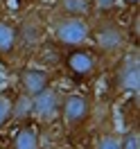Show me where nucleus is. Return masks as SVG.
<instances>
[{
  "mask_svg": "<svg viewBox=\"0 0 140 149\" xmlns=\"http://www.w3.org/2000/svg\"><path fill=\"white\" fill-rule=\"evenodd\" d=\"M18 52V36H16V23L0 18V56L11 59Z\"/></svg>",
  "mask_w": 140,
  "mask_h": 149,
  "instance_id": "9",
  "label": "nucleus"
},
{
  "mask_svg": "<svg viewBox=\"0 0 140 149\" xmlns=\"http://www.w3.org/2000/svg\"><path fill=\"white\" fill-rule=\"evenodd\" d=\"M7 149H41V140H38L36 129H32L27 124H23L14 136Z\"/></svg>",
  "mask_w": 140,
  "mask_h": 149,
  "instance_id": "10",
  "label": "nucleus"
},
{
  "mask_svg": "<svg viewBox=\"0 0 140 149\" xmlns=\"http://www.w3.org/2000/svg\"><path fill=\"white\" fill-rule=\"evenodd\" d=\"M91 38L95 43V52L100 59H120L127 54L129 47V32L122 27L118 20H102L97 27L91 32Z\"/></svg>",
  "mask_w": 140,
  "mask_h": 149,
  "instance_id": "2",
  "label": "nucleus"
},
{
  "mask_svg": "<svg viewBox=\"0 0 140 149\" xmlns=\"http://www.w3.org/2000/svg\"><path fill=\"white\" fill-rule=\"evenodd\" d=\"M100 54L88 47H72L65 52V68L68 72L75 74L77 79H91L100 70Z\"/></svg>",
  "mask_w": 140,
  "mask_h": 149,
  "instance_id": "5",
  "label": "nucleus"
},
{
  "mask_svg": "<svg viewBox=\"0 0 140 149\" xmlns=\"http://www.w3.org/2000/svg\"><path fill=\"white\" fill-rule=\"evenodd\" d=\"M29 118H32V97L20 95V93L18 97H11V120L25 124Z\"/></svg>",
  "mask_w": 140,
  "mask_h": 149,
  "instance_id": "12",
  "label": "nucleus"
},
{
  "mask_svg": "<svg viewBox=\"0 0 140 149\" xmlns=\"http://www.w3.org/2000/svg\"><path fill=\"white\" fill-rule=\"evenodd\" d=\"M0 149H7V147H0Z\"/></svg>",
  "mask_w": 140,
  "mask_h": 149,
  "instance_id": "18",
  "label": "nucleus"
},
{
  "mask_svg": "<svg viewBox=\"0 0 140 149\" xmlns=\"http://www.w3.org/2000/svg\"><path fill=\"white\" fill-rule=\"evenodd\" d=\"M88 0H56V16H72V18H88L91 14Z\"/></svg>",
  "mask_w": 140,
  "mask_h": 149,
  "instance_id": "11",
  "label": "nucleus"
},
{
  "mask_svg": "<svg viewBox=\"0 0 140 149\" xmlns=\"http://www.w3.org/2000/svg\"><path fill=\"white\" fill-rule=\"evenodd\" d=\"M18 93L27 95V97H36L38 93H43L45 88L52 86V74L47 68L41 65H25L18 70Z\"/></svg>",
  "mask_w": 140,
  "mask_h": 149,
  "instance_id": "6",
  "label": "nucleus"
},
{
  "mask_svg": "<svg viewBox=\"0 0 140 149\" xmlns=\"http://www.w3.org/2000/svg\"><path fill=\"white\" fill-rule=\"evenodd\" d=\"M11 120V97L0 91V129Z\"/></svg>",
  "mask_w": 140,
  "mask_h": 149,
  "instance_id": "14",
  "label": "nucleus"
},
{
  "mask_svg": "<svg viewBox=\"0 0 140 149\" xmlns=\"http://www.w3.org/2000/svg\"><path fill=\"white\" fill-rule=\"evenodd\" d=\"M113 81L115 88L122 91L127 95H136L140 93V61H138V52L136 54H122L115 63V72H113Z\"/></svg>",
  "mask_w": 140,
  "mask_h": 149,
  "instance_id": "4",
  "label": "nucleus"
},
{
  "mask_svg": "<svg viewBox=\"0 0 140 149\" xmlns=\"http://www.w3.org/2000/svg\"><path fill=\"white\" fill-rule=\"evenodd\" d=\"M93 25L88 18H72V16H54L50 20V36L56 47L72 50L84 47L91 41Z\"/></svg>",
  "mask_w": 140,
  "mask_h": 149,
  "instance_id": "1",
  "label": "nucleus"
},
{
  "mask_svg": "<svg viewBox=\"0 0 140 149\" xmlns=\"http://www.w3.org/2000/svg\"><path fill=\"white\" fill-rule=\"evenodd\" d=\"M122 5H127V7H138V2L140 0H120Z\"/></svg>",
  "mask_w": 140,
  "mask_h": 149,
  "instance_id": "17",
  "label": "nucleus"
},
{
  "mask_svg": "<svg viewBox=\"0 0 140 149\" xmlns=\"http://www.w3.org/2000/svg\"><path fill=\"white\" fill-rule=\"evenodd\" d=\"M122 149H140V133L138 129H129L124 136H120Z\"/></svg>",
  "mask_w": 140,
  "mask_h": 149,
  "instance_id": "15",
  "label": "nucleus"
},
{
  "mask_svg": "<svg viewBox=\"0 0 140 149\" xmlns=\"http://www.w3.org/2000/svg\"><path fill=\"white\" fill-rule=\"evenodd\" d=\"M88 2H91V9L100 14H113L118 7V0H88Z\"/></svg>",
  "mask_w": 140,
  "mask_h": 149,
  "instance_id": "16",
  "label": "nucleus"
},
{
  "mask_svg": "<svg viewBox=\"0 0 140 149\" xmlns=\"http://www.w3.org/2000/svg\"><path fill=\"white\" fill-rule=\"evenodd\" d=\"M16 36H18V50H36L45 43V25L38 16L27 14L16 23Z\"/></svg>",
  "mask_w": 140,
  "mask_h": 149,
  "instance_id": "7",
  "label": "nucleus"
},
{
  "mask_svg": "<svg viewBox=\"0 0 140 149\" xmlns=\"http://www.w3.org/2000/svg\"><path fill=\"white\" fill-rule=\"evenodd\" d=\"M61 113V95L50 86L43 93H38L36 97H32V118L41 120L43 124L54 122Z\"/></svg>",
  "mask_w": 140,
  "mask_h": 149,
  "instance_id": "8",
  "label": "nucleus"
},
{
  "mask_svg": "<svg viewBox=\"0 0 140 149\" xmlns=\"http://www.w3.org/2000/svg\"><path fill=\"white\" fill-rule=\"evenodd\" d=\"M93 149H122V140L118 133H102L95 140Z\"/></svg>",
  "mask_w": 140,
  "mask_h": 149,
  "instance_id": "13",
  "label": "nucleus"
},
{
  "mask_svg": "<svg viewBox=\"0 0 140 149\" xmlns=\"http://www.w3.org/2000/svg\"><path fill=\"white\" fill-rule=\"evenodd\" d=\"M59 118L63 120V124L70 131L81 129L93 118V100L86 93H79V91L61 95V113H59Z\"/></svg>",
  "mask_w": 140,
  "mask_h": 149,
  "instance_id": "3",
  "label": "nucleus"
}]
</instances>
